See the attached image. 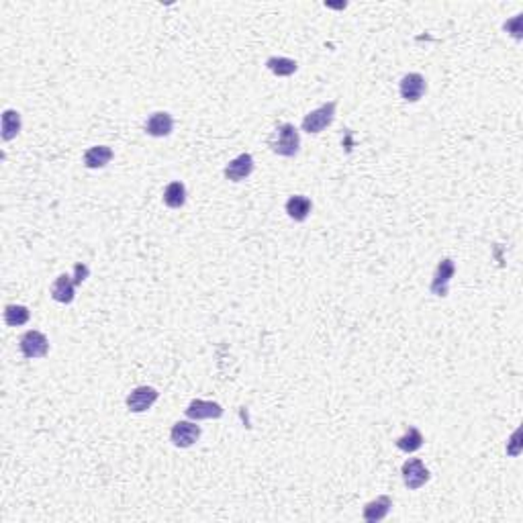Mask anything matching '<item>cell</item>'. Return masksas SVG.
<instances>
[{
	"mask_svg": "<svg viewBox=\"0 0 523 523\" xmlns=\"http://www.w3.org/2000/svg\"><path fill=\"white\" fill-rule=\"evenodd\" d=\"M174 131V119L166 111L153 113L146 121V133L149 137H168Z\"/></svg>",
	"mask_w": 523,
	"mask_h": 523,
	"instance_id": "8fae6325",
	"label": "cell"
},
{
	"mask_svg": "<svg viewBox=\"0 0 523 523\" xmlns=\"http://www.w3.org/2000/svg\"><path fill=\"white\" fill-rule=\"evenodd\" d=\"M253 172V158L251 153H241L237 156L235 160H231L229 164L225 166L223 174L225 178L231 182H244L246 178H250V174Z\"/></svg>",
	"mask_w": 523,
	"mask_h": 523,
	"instance_id": "30bf717a",
	"label": "cell"
},
{
	"mask_svg": "<svg viewBox=\"0 0 523 523\" xmlns=\"http://www.w3.org/2000/svg\"><path fill=\"white\" fill-rule=\"evenodd\" d=\"M225 409L215 403V401H203V398H194L190 401L187 407V417L190 421H203V419H219L223 417Z\"/></svg>",
	"mask_w": 523,
	"mask_h": 523,
	"instance_id": "9c48e42d",
	"label": "cell"
},
{
	"mask_svg": "<svg viewBox=\"0 0 523 523\" xmlns=\"http://www.w3.org/2000/svg\"><path fill=\"white\" fill-rule=\"evenodd\" d=\"M456 274V264L452 258H443L440 260L438 268H436V274H434V280H431V286H429V293L434 296H448V291H450V282Z\"/></svg>",
	"mask_w": 523,
	"mask_h": 523,
	"instance_id": "277c9868",
	"label": "cell"
},
{
	"mask_svg": "<svg viewBox=\"0 0 523 523\" xmlns=\"http://www.w3.org/2000/svg\"><path fill=\"white\" fill-rule=\"evenodd\" d=\"M113 149L108 146H94V147H88L86 151H84V166L88 168V170H101V168H105L106 164H111V160H113Z\"/></svg>",
	"mask_w": 523,
	"mask_h": 523,
	"instance_id": "9a60e30c",
	"label": "cell"
},
{
	"mask_svg": "<svg viewBox=\"0 0 523 523\" xmlns=\"http://www.w3.org/2000/svg\"><path fill=\"white\" fill-rule=\"evenodd\" d=\"M401 474H403V481L407 484V489L411 491H417L421 489L425 482L429 481V470L425 468V464L419 460V458H411L401 466Z\"/></svg>",
	"mask_w": 523,
	"mask_h": 523,
	"instance_id": "52a82bcc",
	"label": "cell"
},
{
	"mask_svg": "<svg viewBox=\"0 0 523 523\" xmlns=\"http://www.w3.org/2000/svg\"><path fill=\"white\" fill-rule=\"evenodd\" d=\"M158 397H160V393L153 386H137L127 395V409L131 413H146L153 407V403L158 401Z\"/></svg>",
	"mask_w": 523,
	"mask_h": 523,
	"instance_id": "8992f818",
	"label": "cell"
},
{
	"mask_svg": "<svg viewBox=\"0 0 523 523\" xmlns=\"http://www.w3.org/2000/svg\"><path fill=\"white\" fill-rule=\"evenodd\" d=\"M76 296V284L74 278L70 274H60L56 278V282L51 284V298L62 303V305H70Z\"/></svg>",
	"mask_w": 523,
	"mask_h": 523,
	"instance_id": "4fadbf2b",
	"label": "cell"
},
{
	"mask_svg": "<svg viewBox=\"0 0 523 523\" xmlns=\"http://www.w3.org/2000/svg\"><path fill=\"white\" fill-rule=\"evenodd\" d=\"M19 346H21L23 356L29 358V360H37V358H45L49 354V341L47 337L37 332V329H29L21 335L19 339Z\"/></svg>",
	"mask_w": 523,
	"mask_h": 523,
	"instance_id": "3957f363",
	"label": "cell"
},
{
	"mask_svg": "<svg viewBox=\"0 0 523 523\" xmlns=\"http://www.w3.org/2000/svg\"><path fill=\"white\" fill-rule=\"evenodd\" d=\"M88 274H90V270H88L86 264H76V266H74V284H76V286L82 284L84 280L88 278Z\"/></svg>",
	"mask_w": 523,
	"mask_h": 523,
	"instance_id": "44dd1931",
	"label": "cell"
},
{
	"mask_svg": "<svg viewBox=\"0 0 523 523\" xmlns=\"http://www.w3.org/2000/svg\"><path fill=\"white\" fill-rule=\"evenodd\" d=\"M311 210H313V203H311L309 196L294 194V196H291V199L286 201V215H289L293 221H296V223L307 221V217L311 215Z\"/></svg>",
	"mask_w": 523,
	"mask_h": 523,
	"instance_id": "5bb4252c",
	"label": "cell"
},
{
	"mask_svg": "<svg viewBox=\"0 0 523 523\" xmlns=\"http://www.w3.org/2000/svg\"><path fill=\"white\" fill-rule=\"evenodd\" d=\"M21 113L19 111H15V108H6L4 113H2V139L4 141H11V139H15L19 133H21Z\"/></svg>",
	"mask_w": 523,
	"mask_h": 523,
	"instance_id": "2e32d148",
	"label": "cell"
},
{
	"mask_svg": "<svg viewBox=\"0 0 523 523\" xmlns=\"http://www.w3.org/2000/svg\"><path fill=\"white\" fill-rule=\"evenodd\" d=\"M268 147L276 156L294 158L301 149V135H298L296 127L291 125V123H282V125L276 127L272 135L268 137Z\"/></svg>",
	"mask_w": 523,
	"mask_h": 523,
	"instance_id": "6da1fadb",
	"label": "cell"
},
{
	"mask_svg": "<svg viewBox=\"0 0 523 523\" xmlns=\"http://www.w3.org/2000/svg\"><path fill=\"white\" fill-rule=\"evenodd\" d=\"M423 436H421V431H419L417 427H409L407 429V434L405 436H401L395 443H397V448L401 452H405V454H413V452H417L421 450V446H423Z\"/></svg>",
	"mask_w": 523,
	"mask_h": 523,
	"instance_id": "d6986e66",
	"label": "cell"
},
{
	"mask_svg": "<svg viewBox=\"0 0 523 523\" xmlns=\"http://www.w3.org/2000/svg\"><path fill=\"white\" fill-rule=\"evenodd\" d=\"M391 507H393V499L389 495H380L374 501L366 503V507L362 511V517H364V522L368 523L382 522L391 513Z\"/></svg>",
	"mask_w": 523,
	"mask_h": 523,
	"instance_id": "7c38bea8",
	"label": "cell"
},
{
	"mask_svg": "<svg viewBox=\"0 0 523 523\" xmlns=\"http://www.w3.org/2000/svg\"><path fill=\"white\" fill-rule=\"evenodd\" d=\"M31 319V311L25 305H6L4 307V323L8 327H21Z\"/></svg>",
	"mask_w": 523,
	"mask_h": 523,
	"instance_id": "ffe728a7",
	"label": "cell"
},
{
	"mask_svg": "<svg viewBox=\"0 0 523 523\" xmlns=\"http://www.w3.org/2000/svg\"><path fill=\"white\" fill-rule=\"evenodd\" d=\"M427 90V82L425 78L417 74V72H411V74H405L403 80L398 84V92H401V99L407 101V103H417L423 99Z\"/></svg>",
	"mask_w": 523,
	"mask_h": 523,
	"instance_id": "ba28073f",
	"label": "cell"
},
{
	"mask_svg": "<svg viewBox=\"0 0 523 523\" xmlns=\"http://www.w3.org/2000/svg\"><path fill=\"white\" fill-rule=\"evenodd\" d=\"M187 203V187L182 182H170L164 190V205L170 209H182Z\"/></svg>",
	"mask_w": 523,
	"mask_h": 523,
	"instance_id": "e0dca14e",
	"label": "cell"
},
{
	"mask_svg": "<svg viewBox=\"0 0 523 523\" xmlns=\"http://www.w3.org/2000/svg\"><path fill=\"white\" fill-rule=\"evenodd\" d=\"M335 111H337V101H332V103H325L323 106L311 111L309 115H305L303 119V131L311 133V135H317L321 133L323 129L334 123L335 119Z\"/></svg>",
	"mask_w": 523,
	"mask_h": 523,
	"instance_id": "7a4b0ae2",
	"label": "cell"
},
{
	"mask_svg": "<svg viewBox=\"0 0 523 523\" xmlns=\"http://www.w3.org/2000/svg\"><path fill=\"white\" fill-rule=\"evenodd\" d=\"M201 425H196L194 421H178L170 431V440L176 448H190L201 440Z\"/></svg>",
	"mask_w": 523,
	"mask_h": 523,
	"instance_id": "5b68a950",
	"label": "cell"
},
{
	"mask_svg": "<svg viewBox=\"0 0 523 523\" xmlns=\"http://www.w3.org/2000/svg\"><path fill=\"white\" fill-rule=\"evenodd\" d=\"M266 68L272 72L274 76H278V78H289V76H293L294 72L298 70V63L291 60V58H268L266 60Z\"/></svg>",
	"mask_w": 523,
	"mask_h": 523,
	"instance_id": "ac0fdd59",
	"label": "cell"
}]
</instances>
